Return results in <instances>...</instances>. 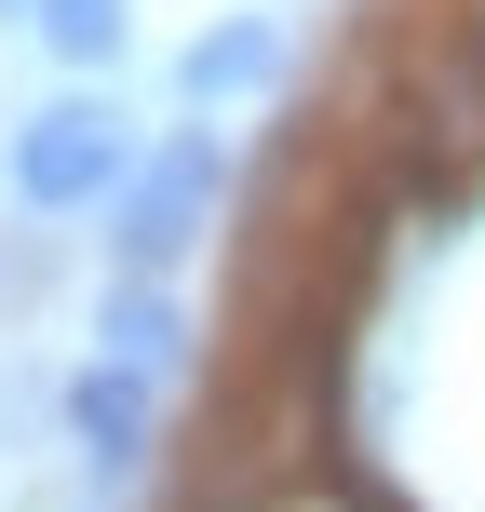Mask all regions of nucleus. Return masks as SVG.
<instances>
[{
  "label": "nucleus",
  "mask_w": 485,
  "mask_h": 512,
  "mask_svg": "<svg viewBox=\"0 0 485 512\" xmlns=\"http://www.w3.org/2000/svg\"><path fill=\"white\" fill-rule=\"evenodd\" d=\"M68 432H81V472H95V486H122V472L149 459V378L81 364V378H68Z\"/></svg>",
  "instance_id": "nucleus-3"
},
{
  "label": "nucleus",
  "mask_w": 485,
  "mask_h": 512,
  "mask_svg": "<svg viewBox=\"0 0 485 512\" xmlns=\"http://www.w3.org/2000/svg\"><path fill=\"white\" fill-rule=\"evenodd\" d=\"M95 337H108V364H122V378H162V364L189 351V310H176V283H108Z\"/></svg>",
  "instance_id": "nucleus-5"
},
{
  "label": "nucleus",
  "mask_w": 485,
  "mask_h": 512,
  "mask_svg": "<svg viewBox=\"0 0 485 512\" xmlns=\"http://www.w3.org/2000/svg\"><path fill=\"white\" fill-rule=\"evenodd\" d=\"M256 81H283V14H230V27H203V41L176 54V95H189V108L256 95Z\"/></svg>",
  "instance_id": "nucleus-4"
},
{
  "label": "nucleus",
  "mask_w": 485,
  "mask_h": 512,
  "mask_svg": "<svg viewBox=\"0 0 485 512\" xmlns=\"http://www.w3.org/2000/svg\"><path fill=\"white\" fill-rule=\"evenodd\" d=\"M122 176H135V122H122L108 95H54V108H27V135H14V203L68 216V203H108Z\"/></svg>",
  "instance_id": "nucleus-2"
},
{
  "label": "nucleus",
  "mask_w": 485,
  "mask_h": 512,
  "mask_svg": "<svg viewBox=\"0 0 485 512\" xmlns=\"http://www.w3.org/2000/svg\"><path fill=\"white\" fill-rule=\"evenodd\" d=\"M27 27H41L68 68H108V54L135 41V14H122V0H27Z\"/></svg>",
  "instance_id": "nucleus-6"
},
{
  "label": "nucleus",
  "mask_w": 485,
  "mask_h": 512,
  "mask_svg": "<svg viewBox=\"0 0 485 512\" xmlns=\"http://www.w3.org/2000/svg\"><path fill=\"white\" fill-rule=\"evenodd\" d=\"M216 189H230V149H216V122H176L162 149H135V176L108 189V256H122V283H176V256L203 243Z\"/></svg>",
  "instance_id": "nucleus-1"
}]
</instances>
